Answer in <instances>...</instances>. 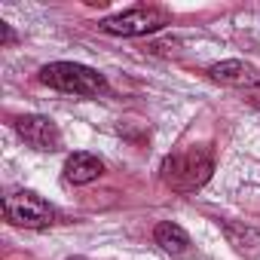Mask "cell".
<instances>
[{"label": "cell", "mask_w": 260, "mask_h": 260, "mask_svg": "<svg viewBox=\"0 0 260 260\" xmlns=\"http://www.w3.org/2000/svg\"><path fill=\"white\" fill-rule=\"evenodd\" d=\"M214 172V156L208 147H184L162 162V181L175 193H196Z\"/></svg>", "instance_id": "obj_1"}, {"label": "cell", "mask_w": 260, "mask_h": 260, "mask_svg": "<svg viewBox=\"0 0 260 260\" xmlns=\"http://www.w3.org/2000/svg\"><path fill=\"white\" fill-rule=\"evenodd\" d=\"M40 83L68 95H83V98H98L101 92H107V80L104 74H98L95 68L77 64V61H52L46 68H40Z\"/></svg>", "instance_id": "obj_2"}, {"label": "cell", "mask_w": 260, "mask_h": 260, "mask_svg": "<svg viewBox=\"0 0 260 260\" xmlns=\"http://www.w3.org/2000/svg\"><path fill=\"white\" fill-rule=\"evenodd\" d=\"M166 25H169V16L156 7H135V10H125V13H116V16L98 22V28L113 37H141V34H153Z\"/></svg>", "instance_id": "obj_3"}, {"label": "cell", "mask_w": 260, "mask_h": 260, "mask_svg": "<svg viewBox=\"0 0 260 260\" xmlns=\"http://www.w3.org/2000/svg\"><path fill=\"white\" fill-rule=\"evenodd\" d=\"M4 214H7L10 223L28 226V230H43V226L55 223V208L46 199H40L37 193H28V190L10 193L4 199Z\"/></svg>", "instance_id": "obj_4"}, {"label": "cell", "mask_w": 260, "mask_h": 260, "mask_svg": "<svg viewBox=\"0 0 260 260\" xmlns=\"http://www.w3.org/2000/svg\"><path fill=\"white\" fill-rule=\"evenodd\" d=\"M16 132L28 147L43 150V153H52L61 147V132L49 116H22L16 122Z\"/></svg>", "instance_id": "obj_5"}, {"label": "cell", "mask_w": 260, "mask_h": 260, "mask_svg": "<svg viewBox=\"0 0 260 260\" xmlns=\"http://www.w3.org/2000/svg\"><path fill=\"white\" fill-rule=\"evenodd\" d=\"M208 77L217 80V83H223V86H242V89H254V86H260V74H257L251 64L239 61V58H230V61L214 64V68L208 71Z\"/></svg>", "instance_id": "obj_6"}, {"label": "cell", "mask_w": 260, "mask_h": 260, "mask_svg": "<svg viewBox=\"0 0 260 260\" xmlns=\"http://www.w3.org/2000/svg\"><path fill=\"white\" fill-rule=\"evenodd\" d=\"M220 230L226 236V245H233L236 254H242V257H260V230L236 223V220H220Z\"/></svg>", "instance_id": "obj_7"}, {"label": "cell", "mask_w": 260, "mask_h": 260, "mask_svg": "<svg viewBox=\"0 0 260 260\" xmlns=\"http://www.w3.org/2000/svg\"><path fill=\"white\" fill-rule=\"evenodd\" d=\"M153 239H156V245H159L166 254H172V257H193V242H190V236L184 233V226H178V223H172V220L156 223Z\"/></svg>", "instance_id": "obj_8"}, {"label": "cell", "mask_w": 260, "mask_h": 260, "mask_svg": "<svg viewBox=\"0 0 260 260\" xmlns=\"http://www.w3.org/2000/svg\"><path fill=\"white\" fill-rule=\"evenodd\" d=\"M101 175H104V162L98 156H92V153L80 150V153H71L68 162H64V178L71 184H92Z\"/></svg>", "instance_id": "obj_9"}, {"label": "cell", "mask_w": 260, "mask_h": 260, "mask_svg": "<svg viewBox=\"0 0 260 260\" xmlns=\"http://www.w3.org/2000/svg\"><path fill=\"white\" fill-rule=\"evenodd\" d=\"M0 40H4L7 46H10V43H16V34H13V28H10L7 22H0Z\"/></svg>", "instance_id": "obj_10"}, {"label": "cell", "mask_w": 260, "mask_h": 260, "mask_svg": "<svg viewBox=\"0 0 260 260\" xmlns=\"http://www.w3.org/2000/svg\"><path fill=\"white\" fill-rule=\"evenodd\" d=\"M248 101L260 110V86H254V89H248Z\"/></svg>", "instance_id": "obj_11"}]
</instances>
